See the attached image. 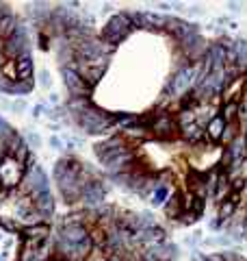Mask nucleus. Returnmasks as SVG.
<instances>
[{
    "mask_svg": "<svg viewBox=\"0 0 247 261\" xmlns=\"http://www.w3.org/2000/svg\"><path fill=\"white\" fill-rule=\"evenodd\" d=\"M130 31H133V26H130L128 13L119 11L106 22V26L102 28V33H100V39L104 44H108V46H117V44H121L128 37Z\"/></svg>",
    "mask_w": 247,
    "mask_h": 261,
    "instance_id": "f257e3e1",
    "label": "nucleus"
},
{
    "mask_svg": "<svg viewBox=\"0 0 247 261\" xmlns=\"http://www.w3.org/2000/svg\"><path fill=\"white\" fill-rule=\"evenodd\" d=\"M72 70H76V74L93 90V87L102 81V76L106 74L108 57H100V59H93V61H78V63L72 65Z\"/></svg>",
    "mask_w": 247,
    "mask_h": 261,
    "instance_id": "f03ea898",
    "label": "nucleus"
},
{
    "mask_svg": "<svg viewBox=\"0 0 247 261\" xmlns=\"http://www.w3.org/2000/svg\"><path fill=\"white\" fill-rule=\"evenodd\" d=\"M22 177H24V168L13 157H5L0 161V187H5V190H18Z\"/></svg>",
    "mask_w": 247,
    "mask_h": 261,
    "instance_id": "7ed1b4c3",
    "label": "nucleus"
},
{
    "mask_svg": "<svg viewBox=\"0 0 247 261\" xmlns=\"http://www.w3.org/2000/svg\"><path fill=\"white\" fill-rule=\"evenodd\" d=\"M61 74H63V83H65V87H68V92H70L72 98H89L91 87L76 74V70L61 68Z\"/></svg>",
    "mask_w": 247,
    "mask_h": 261,
    "instance_id": "20e7f679",
    "label": "nucleus"
},
{
    "mask_svg": "<svg viewBox=\"0 0 247 261\" xmlns=\"http://www.w3.org/2000/svg\"><path fill=\"white\" fill-rule=\"evenodd\" d=\"M33 207H35V211H37V213L43 218V222H48V224H50V218L54 215V207H56L54 196L50 194V190L37 194V196L33 198Z\"/></svg>",
    "mask_w": 247,
    "mask_h": 261,
    "instance_id": "39448f33",
    "label": "nucleus"
},
{
    "mask_svg": "<svg viewBox=\"0 0 247 261\" xmlns=\"http://www.w3.org/2000/svg\"><path fill=\"white\" fill-rule=\"evenodd\" d=\"M24 237L26 239H35V242H46V239L52 237V227L48 222H39L33 224V227H24Z\"/></svg>",
    "mask_w": 247,
    "mask_h": 261,
    "instance_id": "423d86ee",
    "label": "nucleus"
},
{
    "mask_svg": "<svg viewBox=\"0 0 247 261\" xmlns=\"http://www.w3.org/2000/svg\"><path fill=\"white\" fill-rule=\"evenodd\" d=\"M59 235L65 239V242H70L72 246L81 244L83 239L89 237V233H87V229L83 227V224H72V227H63V229H59Z\"/></svg>",
    "mask_w": 247,
    "mask_h": 261,
    "instance_id": "0eeeda50",
    "label": "nucleus"
},
{
    "mask_svg": "<svg viewBox=\"0 0 247 261\" xmlns=\"http://www.w3.org/2000/svg\"><path fill=\"white\" fill-rule=\"evenodd\" d=\"M16 70H18V81H28L33 78V72H35V61H33V55H22L20 59L16 61Z\"/></svg>",
    "mask_w": 247,
    "mask_h": 261,
    "instance_id": "6e6552de",
    "label": "nucleus"
},
{
    "mask_svg": "<svg viewBox=\"0 0 247 261\" xmlns=\"http://www.w3.org/2000/svg\"><path fill=\"white\" fill-rule=\"evenodd\" d=\"M223 128H226V122H223V118H221V115H215V118L210 120L208 124H206V128H204L208 142H210V144H219Z\"/></svg>",
    "mask_w": 247,
    "mask_h": 261,
    "instance_id": "1a4fd4ad",
    "label": "nucleus"
},
{
    "mask_svg": "<svg viewBox=\"0 0 247 261\" xmlns=\"http://www.w3.org/2000/svg\"><path fill=\"white\" fill-rule=\"evenodd\" d=\"M163 211H165V218H169V220L178 222L180 213H182V202H180V192H173L169 196V200L163 205Z\"/></svg>",
    "mask_w": 247,
    "mask_h": 261,
    "instance_id": "9d476101",
    "label": "nucleus"
},
{
    "mask_svg": "<svg viewBox=\"0 0 247 261\" xmlns=\"http://www.w3.org/2000/svg\"><path fill=\"white\" fill-rule=\"evenodd\" d=\"M18 24L20 22H18V18L13 16V13H7V16L0 18V41H7L9 37H13Z\"/></svg>",
    "mask_w": 247,
    "mask_h": 261,
    "instance_id": "9b49d317",
    "label": "nucleus"
},
{
    "mask_svg": "<svg viewBox=\"0 0 247 261\" xmlns=\"http://www.w3.org/2000/svg\"><path fill=\"white\" fill-rule=\"evenodd\" d=\"M241 130H243V128H241V122H238V120H234V122H228L226 128H223V133H221L219 146H221V148H228L230 144L234 142L238 135H241Z\"/></svg>",
    "mask_w": 247,
    "mask_h": 261,
    "instance_id": "f8f14e48",
    "label": "nucleus"
},
{
    "mask_svg": "<svg viewBox=\"0 0 247 261\" xmlns=\"http://www.w3.org/2000/svg\"><path fill=\"white\" fill-rule=\"evenodd\" d=\"M169 196H171V187H169V183H158V181H156V190H154V194L150 196L152 207H163L165 202L169 200Z\"/></svg>",
    "mask_w": 247,
    "mask_h": 261,
    "instance_id": "ddd939ff",
    "label": "nucleus"
},
{
    "mask_svg": "<svg viewBox=\"0 0 247 261\" xmlns=\"http://www.w3.org/2000/svg\"><path fill=\"white\" fill-rule=\"evenodd\" d=\"M35 90V78H28V81H16V83H11L9 85V96H18V98H22V96H26V94H31Z\"/></svg>",
    "mask_w": 247,
    "mask_h": 261,
    "instance_id": "4468645a",
    "label": "nucleus"
},
{
    "mask_svg": "<svg viewBox=\"0 0 247 261\" xmlns=\"http://www.w3.org/2000/svg\"><path fill=\"white\" fill-rule=\"evenodd\" d=\"M221 118H223V122H234V120H238V103L236 100H232V103H223V107H221Z\"/></svg>",
    "mask_w": 247,
    "mask_h": 261,
    "instance_id": "2eb2a0df",
    "label": "nucleus"
},
{
    "mask_svg": "<svg viewBox=\"0 0 247 261\" xmlns=\"http://www.w3.org/2000/svg\"><path fill=\"white\" fill-rule=\"evenodd\" d=\"M236 209H238V207H234L230 200H223L221 205H217V218H219V220H221L223 224H226V222L230 220V218L236 213Z\"/></svg>",
    "mask_w": 247,
    "mask_h": 261,
    "instance_id": "dca6fc26",
    "label": "nucleus"
},
{
    "mask_svg": "<svg viewBox=\"0 0 247 261\" xmlns=\"http://www.w3.org/2000/svg\"><path fill=\"white\" fill-rule=\"evenodd\" d=\"M24 144H26V148L31 150V152H35L39 146H41V137H39V133L37 130H33V128H26V133H24Z\"/></svg>",
    "mask_w": 247,
    "mask_h": 261,
    "instance_id": "f3484780",
    "label": "nucleus"
},
{
    "mask_svg": "<svg viewBox=\"0 0 247 261\" xmlns=\"http://www.w3.org/2000/svg\"><path fill=\"white\" fill-rule=\"evenodd\" d=\"M0 74H3V76L7 78V81L16 83V81H18V70H16V61H11V59H5L3 68H0Z\"/></svg>",
    "mask_w": 247,
    "mask_h": 261,
    "instance_id": "a211bd4d",
    "label": "nucleus"
},
{
    "mask_svg": "<svg viewBox=\"0 0 247 261\" xmlns=\"http://www.w3.org/2000/svg\"><path fill=\"white\" fill-rule=\"evenodd\" d=\"M37 83H39L41 90H50V87H52V76H50V70L48 68H41L37 72Z\"/></svg>",
    "mask_w": 247,
    "mask_h": 261,
    "instance_id": "6ab92c4d",
    "label": "nucleus"
},
{
    "mask_svg": "<svg viewBox=\"0 0 247 261\" xmlns=\"http://www.w3.org/2000/svg\"><path fill=\"white\" fill-rule=\"evenodd\" d=\"M198 220H200V218L195 215L193 211H182V213H180V218H178V222L182 224V227H193Z\"/></svg>",
    "mask_w": 247,
    "mask_h": 261,
    "instance_id": "aec40b11",
    "label": "nucleus"
},
{
    "mask_svg": "<svg viewBox=\"0 0 247 261\" xmlns=\"http://www.w3.org/2000/svg\"><path fill=\"white\" fill-rule=\"evenodd\" d=\"M106 257H108V252H106V250L96 248V246H93L91 252H89V257H87L85 261H106Z\"/></svg>",
    "mask_w": 247,
    "mask_h": 261,
    "instance_id": "412c9836",
    "label": "nucleus"
},
{
    "mask_svg": "<svg viewBox=\"0 0 247 261\" xmlns=\"http://www.w3.org/2000/svg\"><path fill=\"white\" fill-rule=\"evenodd\" d=\"M191 211L198 215V218H202L204 215V211H206V198H198V196H195V200H193V209Z\"/></svg>",
    "mask_w": 247,
    "mask_h": 261,
    "instance_id": "4be33fe9",
    "label": "nucleus"
},
{
    "mask_svg": "<svg viewBox=\"0 0 247 261\" xmlns=\"http://www.w3.org/2000/svg\"><path fill=\"white\" fill-rule=\"evenodd\" d=\"M206 244H215V246H230L232 244V239L228 235H217L213 239H206Z\"/></svg>",
    "mask_w": 247,
    "mask_h": 261,
    "instance_id": "5701e85b",
    "label": "nucleus"
},
{
    "mask_svg": "<svg viewBox=\"0 0 247 261\" xmlns=\"http://www.w3.org/2000/svg\"><path fill=\"white\" fill-rule=\"evenodd\" d=\"M11 111H16V113L26 111V100H24V98H18V100H13V103H11Z\"/></svg>",
    "mask_w": 247,
    "mask_h": 261,
    "instance_id": "b1692460",
    "label": "nucleus"
},
{
    "mask_svg": "<svg viewBox=\"0 0 247 261\" xmlns=\"http://www.w3.org/2000/svg\"><path fill=\"white\" fill-rule=\"evenodd\" d=\"M37 46L41 50H50V37L46 33H39V37H37Z\"/></svg>",
    "mask_w": 247,
    "mask_h": 261,
    "instance_id": "393cba45",
    "label": "nucleus"
},
{
    "mask_svg": "<svg viewBox=\"0 0 247 261\" xmlns=\"http://www.w3.org/2000/svg\"><path fill=\"white\" fill-rule=\"evenodd\" d=\"M48 144H50V146H52L54 150H63V142L59 140V135H52V137L48 140Z\"/></svg>",
    "mask_w": 247,
    "mask_h": 261,
    "instance_id": "a878e982",
    "label": "nucleus"
},
{
    "mask_svg": "<svg viewBox=\"0 0 247 261\" xmlns=\"http://www.w3.org/2000/svg\"><path fill=\"white\" fill-rule=\"evenodd\" d=\"M208 227L213 229V231H221V229H223V222L219 220V218H217V220H210V222H208Z\"/></svg>",
    "mask_w": 247,
    "mask_h": 261,
    "instance_id": "bb28decb",
    "label": "nucleus"
},
{
    "mask_svg": "<svg viewBox=\"0 0 247 261\" xmlns=\"http://www.w3.org/2000/svg\"><path fill=\"white\" fill-rule=\"evenodd\" d=\"M41 113H43V105H41V103H39V105H35V107H33V113H31V115H33V118H39Z\"/></svg>",
    "mask_w": 247,
    "mask_h": 261,
    "instance_id": "cd10ccee",
    "label": "nucleus"
},
{
    "mask_svg": "<svg viewBox=\"0 0 247 261\" xmlns=\"http://www.w3.org/2000/svg\"><path fill=\"white\" fill-rule=\"evenodd\" d=\"M48 100H50V105H52V109H54V107H59V94H54V92H52Z\"/></svg>",
    "mask_w": 247,
    "mask_h": 261,
    "instance_id": "c85d7f7f",
    "label": "nucleus"
},
{
    "mask_svg": "<svg viewBox=\"0 0 247 261\" xmlns=\"http://www.w3.org/2000/svg\"><path fill=\"white\" fill-rule=\"evenodd\" d=\"M228 9L232 13H238V11H241V3H228Z\"/></svg>",
    "mask_w": 247,
    "mask_h": 261,
    "instance_id": "c756f323",
    "label": "nucleus"
},
{
    "mask_svg": "<svg viewBox=\"0 0 247 261\" xmlns=\"http://www.w3.org/2000/svg\"><path fill=\"white\" fill-rule=\"evenodd\" d=\"M171 7H173L171 3H158V9H165V11H169Z\"/></svg>",
    "mask_w": 247,
    "mask_h": 261,
    "instance_id": "7c9ffc66",
    "label": "nucleus"
},
{
    "mask_svg": "<svg viewBox=\"0 0 247 261\" xmlns=\"http://www.w3.org/2000/svg\"><path fill=\"white\" fill-rule=\"evenodd\" d=\"M106 261H121V257H119V255H108Z\"/></svg>",
    "mask_w": 247,
    "mask_h": 261,
    "instance_id": "2f4dec72",
    "label": "nucleus"
},
{
    "mask_svg": "<svg viewBox=\"0 0 247 261\" xmlns=\"http://www.w3.org/2000/svg\"><path fill=\"white\" fill-rule=\"evenodd\" d=\"M202 261H208V259H206V257H204V259H202Z\"/></svg>",
    "mask_w": 247,
    "mask_h": 261,
    "instance_id": "473e14b6",
    "label": "nucleus"
}]
</instances>
